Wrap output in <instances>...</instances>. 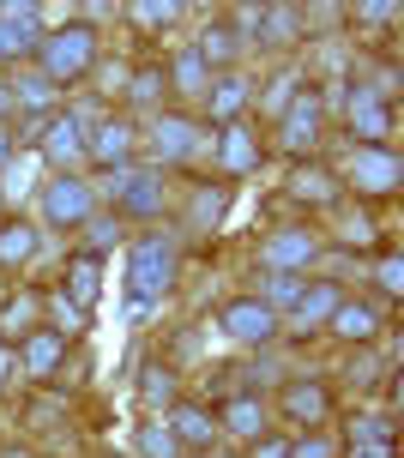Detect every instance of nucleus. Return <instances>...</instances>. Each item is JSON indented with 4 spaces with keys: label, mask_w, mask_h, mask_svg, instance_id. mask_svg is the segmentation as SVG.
<instances>
[{
    "label": "nucleus",
    "mask_w": 404,
    "mask_h": 458,
    "mask_svg": "<svg viewBox=\"0 0 404 458\" xmlns=\"http://www.w3.org/2000/svg\"><path fill=\"white\" fill-rule=\"evenodd\" d=\"M0 458H30V446H6V453H0Z\"/></svg>",
    "instance_id": "864d4df0"
},
{
    "label": "nucleus",
    "mask_w": 404,
    "mask_h": 458,
    "mask_svg": "<svg viewBox=\"0 0 404 458\" xmlns=\"http://www.w3.org/2000/svg\"><path fill=\"white\" fill-rule=\"evenodd\" d=\"M260 163H266V145H260V133H254L247 121H236V127H218V169H224L229 182L254 175Z\"/></svg>",
    "instance_id": "f3484780"
},
{
    "label": "nucleus",
    "mask_w": 404,
    "mask_h": 458,
    "mask_svg": "<svg viewBox=\"0 0 404 458\" xmlns=\"http://www.w3.org/2000/svg\"><path fill=\"white\" fill-rule=\"evenodd\" d=\"M13 374H19V350H13V344H0V392H6Z\"/></svg>",
    "instance_id": "8fccbe9b"
},
{
    "label": "nucleus",
    "mask_w": 404,
    "mask_h": 458,
    "mask_svg": "<svg viewBox=\"0 0 404 458\" xmlns=\"http://www.w3.org/2000/svg\"><path fill=\"white\" fill-rule=\"evenodd\" d=\"M338 458H399V440H350L338 446Z\"/></svg>",
    "instance_id": "a18cd8bd"
},
{
    "label": "nucleus",
    "mask_w": 404,
    "mask_h": 458,
    "mask_svg": "<svg viewBox=\"0 0 404 458\" xmlns=\"http://www.w3.org/2000/svg\"><path fill=\"white\" fill-rule=\"evenodd\" d=\"M163 428L181 440V446H193V453H205L211 440H218V416L205 411V404H187V398H176L169 411H163Z\"/></svg>",
    "instance_id": "4be33fe9"
},
{
    "label": "nucleus",
    "mask_w": 404,
    "mask_h": 458,
    "mask_svg": "<svg viewBox=\"0 0 404 458\" xmlns=\"http://www.w3.org/2000/svg\"><path fill=\"white\" fill-rule=\"evenodd\" d=\"M229 19L242 24L247 43H260V48H284L308 30V24H302V6H236Z\"/></svg>",
    "instance_id": "f8f14e48"
},
{
    "label": "nucleus",
    "mask_w": 404,
    "mask_h": 458,
    "mask_svg": "<svg viewBox=\"0 0 404 458\" xmlns=\"http://www.w3.org/2000/svg\"><path fill=\"white\" fill-rule=\"evenodd\" d=\"M6 85H13V103H19V114H37V121H48V114H55V97H61V85H48L37 67L13 72Z\"/></svg>",
    "instance_id": "c85d7f7f"
},
{
    "label": "nucleus",
    "mask_w": 404,
    "mask_h": 458,
    "mask_svg": "<svg viewBox=\"0 0 404 458\" xmlns=\"http://www.w3.org/2000/svg\"><path fill=\"white\" fill-rule=\"evenodd\" d=\"M338 301H344V290H338L332 277H308V284H302V296H296V308L284 314V320H290V332L308 338V332H320V326H332Z\"/></svg>",
    "instance_id": "2eb2a0df"
},
{
    "label": "nucleus",
    "mask_w": 404,
    "mask_h": 458,
    "mask_svg": "<svg viewBox=\"0 0 404 458\" xmlns=\"http://www.w3.org/2000/svg\"><path fill=\"white\" fill-rule=\"evenodd\" d=\"M247 97H254L247 72H218V79H211V91H205V121H211V133H218V127H236V121H242Z\"/></svg>",
    "instance_id": "6ab92c4d"
},
{
    "label": "nucleus",
    "mask_w": 404,
    "mask_h": 458,
    "mask_svg": "<svg viewBox=\"0 0 404 458\" xmlns=\"http://www.w3.org/2000/svg\"><path fill=\"white\" fill-rule=\"evenodd\" d=\"M37 253V224H24V217H13V224H0V272H13V266H24Z\"/></svg>",
    "instance_id": "c756f323"
},
{
    "label": "nucleus",
    "mask_w": 404,
    "mask_h": 458,
    "mask_svg": "<svg viewBox=\"0 0 404 458\" xmlns=\"http://www.w3.org/2000/svg\"><path fill=\"white\" fill-rule=\"evenodd\" d=\"M320 259V235L314 229H302V224H284V229H271L266 242H260V272H308Z\"/></svg>",
    "instance_id": "9b49d317"
},
{
    "label": "nucleus",
    "mask_w": 404,
    "mask_h": 458,
    "mask_svg": "<svg viewBox=\"0 0 404 458\" xmlns=\"http://www.w3.org/2000/svg\"><path fill=\"white\" fill-rule=\"evenodd\" d=\"M302 284H308V277H296V272H266V296H260V301L284 320V314L296 308V296H302Z\"/></svg>",
    "instance_id": "473e14b6"
},
{
    "label": "nucleus",
    "mask_w": 404,
    "mask_h": 458,
    "mask_svg": "<svg viewBox=\"0 0 404 458\" xmlns=\"http://www.w3.org/2000/svg\"><path fill=\"white\" fill-rule=\"evenodd\" d=\"M85 157L103 163V169H121V163L133 157V121H121V114H103L85 139Z\"/></svg>",
    "instance_id": "412c9836"
},
{
    "label": "nucleus",
    "mask_w": 404,
    "mask_h": 458,
    "mask_svg": "<svg viewBox=\"0 0 404 458\" xmlns=\"http://www.w3.org/2000/svg\"><path fill=\"white\" fill-rule=\"evenodd\" d=\"M43 48V6L37 0H0V61L13 67Z\"/></svg>",
    "instance_id": "9d476101"
},
{
    "label": "nucleus",
    "mask_w": 404,
    "mask_h": 458,
    "mask_svg": "<svg viewBox=\"0 0 404 458\" xmlns=\"http://www.w3.org/2000/svg\"><path fill=\"white\" fill-rule=\"evenodd\" d=\"M392 97H381L374 79H357L350 97H344V121H350V133L357 145H392Z\"/></svg>",
    "instance_id": "423d86ee"
},
{
    "label": "nucleus",
    "mask_w": 404,
    "mask_h": 458,
    "mask_svg": "<svg viewBox=\"0 0 404 458\" xmlns=\"http://www.w3.org/2000/svg\"><path fill=\"white\" fill-rule=\"evenodd\" d=\"M344 435H350V440H392V416L362 411V416H350V422H344Z\"/></svg>",
    "instance_id": "58836bf2"
},
{
    "label": "nucleus",
    "mask_w": 404,
    "mask_h": 458,
    "mask_svg": "<svg viewBox=\"0 0 404 458\" xmlns=\"http://www.w3.org/2000/svg\"><path fill=\"white\" fill-rule=\"evenodd\" d=\"M218 435H229V440H254L260 435H271V411H266V398H254V392H236L224 404V416H218Z\"/></svg>",
    "instance_id": "aec40b11"
},
{
    "label": "nucleus",
    "mask_w": 404,
    "mask_h": 458,
    "mask_svg": "<svg viewBox=\"0 0 404 458\" xmlns=\"http://www.w3.org/2000/svg\"><path fill=\"white\" fill-rule=\"evenodd\" d=\"M79 229H85V253H97V259L121 242V217H85Z\"/></svg>",
    "instance_id": "e433bc0d"
},
{
    "label": "nucleus",
    "mask_w": 404,
    "mask_h": 458,
    "mask_svg": "<svg viewBox=\"0 0 404 458\" xmlns=\"http://www.w3.org/2000/svg\"><path fill=\"white\" fill-rule=\"evenodd\" d=\"M218 326H224L236 344H254V350H266V344L278 338V314H271L260 296H236V301H224Z\"/></svg>",
    "instance_id": "4468645a"
},
{
    "label": "nucleus",
    "mask_w": 404,
    "mask_h": 458,
    "mask_svg": "<svg viewBox=\"0 0 404 458\" xmlns=\"http://www.w3.org/2000/svg\"><path fill=\"white\" fill-rule=\"evenodd\" d=\"M37 314H43V296H37V290L6 296V301H0V344H13V350H19V344L37 332Z\"/></svg>",
    "instance_id": "bb28decb"
},
{
    "label": "nucleus",
    "mask_w": 404,
    "mask_h": 458,
    "mask_svg": "<svg viewBox=\"0 0 404 458\" xmlns=\"http://www.w3.org/2000/svg\"><path fill=\"white\" fill-rule=\"evenodd\" d=\"M103 114H90V109H73V114H48L43 121V157L61 169V175H73V163L85 157V139H90V127H97Z\"/></svg>",
    "instance_id": "0eeeda50"
},
{
    "label": "nucleus",
    "mask_w": 404,
    "mask_h": 458,
    "mask_svg": "<svg viewBox=\"0 0 404 458\" xmlns=\"http://www.w3.org/2000/svg\"><path fill=\"white\" fill-rule=\"evenodd\" d=\"M290 458H338V440L326 428H308V435L290 440Z\"/></svg>",
    "instance_id": "ea45409f"
},
{
    "label": "nucleus",
    "mask_w": 404,
    "mask_h": 458,
    "mask_svg": "<svg viewBox=\"0 0 404 458\" xmlns=\"http://www.w3.org/2000/svg\"><path fill=\"white\" fill-rule=\"evenodd\" d=\"M193 48H200V61L211 72H236V61H242V48H247V30L229 19V13H218V19L205 24V37Z\"/></svg>",
    "instance_id": "a211bd4d"
},
{
    "label": "nucleus",
    "mask_w": 404,
    "mask_h": 458,
    "mask_svg": "<svg viewBox=\"0 0 404 458\" xmlns=\"http://www.w3.org/2000/svg\"><path fill=\"white\" fill-rule=\"evenodd\" d=\"M90 67H97V24H85V19L48 30L43 48H37V72L48 85H79Z\"/></svg>",
    "instance_id": "f257e3e1"
},
{
    "label": "nucleus",
    "mask_w": 404,
    "mask_h": 458,
    "mask_svg": "<svg viewBox=\"0 0 404 458\" xmlns=\"http://www.w3.org/2000/svg\"><path fill=\"white\" fill-rule=\"evenodd\" d=\"M37 217H43L48 229H79L85 217H97V187H90L85 175H55V182H43V193H37Z\"/></svg>",
    "instance_id": "20e7f679"
},
{
    "label": "nucleus",
    "mask_w": 404,
    "mask_h": 458,
    "mask_svg": "<svg viewBox=\"0 0 404 458\" xmlns=\"http://www.w3.org/2000/svg\"><path fill=\"white\" fill-rule=\"evenodd\" d=\"M344 13L362 24H399V0H362V6H344Z\"/></svg>",
    "instance_id": "79ce46f5"
},
{
    "label": "nucleus",
    "mask_w": 404,
    "mask_h": 458,
    "mask_svg": "<svg viewBox=\"0 0 404 458\" xmlns=\"http://www.w3.org/2000/svg\"><path fill=\"white\" fill-rule=\"evenodd\" d=\"M13 151H19V139H13L6 127H0V163H13Z\"/></svg>",
    "instance_id": "603ef678"
},
{
    "label": "nucleus",
    "mask_w": 404,
    "mask_h": 458,
    "mask_svg": "<svg viewBox=\"0 0 404 458\" xmlns=\"http://www.w3.org/2000/svg\"><path fill=\"white\" fill-rule=\"evenodd\" d=\"M278 127V145L290 151V157H308L320 145V133H326V91H314V85H302V91L290 97V109L271 121Z\"/></svg>",
    "instance_id": "39448f33"
},
{
    "label": "nucleus",
    "mask_w": 404,
    "mask_h": 458,
    "mask_svg": "<svg viewBox=\"0 0 404 458\" xmlns=\"http://www.w3.org/2000/svg\"><path fill=\"white\" fill-rule=\"evenodd\" d=\"M381 326H386V301H338V314H332V332L344 344H374L381 338Z\"/></svg>",
    "instance_id": "b1692460"
},
{
    "label": "nucleus",
    "mask_w": 404,
    "mask_h": 458,
    "mask_svg": "<svg viewBox=\"0 0 404 458\" xmlns=\"http://www.w3.org/2000/svg\"><path fill=\"white\" fill-rule=\"evenodd\" d=\"M296 91H302V79H296V72H278V79L266 85V114H271V121L290 109V97H296Z\"/></svg>",
    "instance_id": "a19ab883"
},
{
    "label": "nucleus",
    "mask_w": 404,
    "mask_h": 458,
    "mask_svg": "<svg viewBox=\"0 0 404 458\" xmlns=\"http://www.w3.org/2000/svg\"><path fill=\"white\" fill-rule=\"evenodd\" d=\"M24 422H30V428H55V422H61V398H43V392H37V398L24 404Z\"/></svg>",
    "instance_id": "c03bdc74"
},
{
    "label": "nucleus",
    "mask_w": 404,
    "mask_h": 458,
    "mask_svg": "<svg viewBox=\"0 0 404 458\" xmlns=\"http://www.w3.org/2000/svg\"><path fill=\"white\" fill-rule=\"evenodd\" d=\"M254 458H290V440L284 435H260L254 440Z\"/></svg>",
    "instance_id": "de8ad7c7"
},
{
    "label": "nucleus",
    "mask_w": 404,
    "mask_h": 458,
    "mask_svg": "<svg viewBox=\"0 0 404 458\" xmlns=\"http://www.w3.org/2000/svg\"><path fill=\"white\" fill-rule=\"evenodd\" d=\"M139 398H145L151 411H169V404H176V374L163 362H145L139 368Z\"/></svg>",
    "instance_id": "2f4dec72"
},
{
    "label": "nucleus",
    "mask_w": 404,
    "mask_h": 458,
    "mask_svg": "<svg viewBox=\"0 0 404 458\" xmlns=\"http://www.w3.org/2000/svg\"><path fill=\"white\" fill-rule=\"evenodd\" d=\"M43 308L55 314V326H48V332H61V338H73V332L85 326V308H79V301H67L61 290H48V296H43Z\"/></svg>",
    "instance_id": "c9c22d12"
},
{
    "label": "nucleus",
    "mask_w": 404,
    "mask_h": 458,
    "mask_svg": "<svg viewBox=\"0 0 404 458\" xmlns=\"http://www.w3.org/2000/svg\"><path fill=\"white\" fill-rule=\"evenodd\" d=\"M381 374H392L386 362H374V356H357V368H350V386H374Z\"/></svg>",
    "instance_id": "49530a36"
},
{
    "label": "nucleus",
    "mask_w": 404,
    "mask_h": 458,
    "mask_svg": "<svg viewBox=\"0 0 404 458\" xmlns=\"http://www.w3.org/2000/svg\"><path fill=\"white\" fill-rule=\"evenodd\" d=\"M133 453H139V458H181V440L169 435L163 422H145V428L133 435Z\"/></svg>",
    "instance_id": "72a5a7b5"
},
{
    "label": "nucleus",
    "mask_w": 404,
    "mask_h": 458,
    "mask_svg": "<svg viewBox=\"0 0 404 458\" xmlns=\"http://www.w3.org/2000/svg\"><path fill=\"white\" fill-rule=\"evenodd\" d=\"M278 411H284V422L290 428H326L332 422V386L326 380H290V386L278 392Z\"/></svg>",
    "instance_id": "ddd939ff"
},
{
    "label": "nucleus",
    "mask_w": 404,
    "mask_h": 458,
    "mask_svg": "<svg viewBox=\"0 0 404 458\" xmlns=\"http://www.w3.org/2000/svg\"><path fill=\"white\" fill-rule=\"evenodd\" d=\"M181 266V242L176 235H139L133 253H127V290H133L139 308H151L158 296H169Z\"/></svg>",
    "instance_id": "f03ea898"
},
{
    "label": "nucleus",
    "mask_w": 404,
    "mask_h": 458,
    "mask_svg": "<svg viewBox=\"0 0 404 458\" xmlns=\"http://www.w3.org/2000/svg\"><path fill=\"white\" fill-rule=\"evenodd\" d=\"M127 72H133V67H121V61H109V67H103V79H97V85H103V91H127Z\"/></svg>",
    "instance_id": "09e8293b"
},
{
    "label": "nucleus",
    "mask_w": 404,
    "mask_h": 458,
    "mask_svg": "<svg viewBox=\"0 0 404 458\" xmlns=\"http://www.w3.org/2000/svg\"><path fill=\"white\" fill-rule=\"evenodd\" d=\"M97 290H103V259L97 253H73L67 259V277H61V296L79 301V308H97Z\"/></svg>",
    "instance_id": "cd10ccee"
},
{
    "label": "nucleus",
    "mask_w": 404,
    "mask_h": 458,
    "mask_svg": "<svg viewBox=\"0 0 404 458\" xmlns=\"http://www.w3.org/2000/svg\"><path fill=\"white\" fill-rule=\"evenodd\" d=\"M109 199L121 206V217H163V175L121 163V169H109Z\"/></svg>",
    "instance_id": "6e6552de"
},
{
    "label": "nucleus",
    "mask_w": 404,
    "mask_h": 458,
    "mask_svg": "<svg viewBox=\"0 0 404 458\" xmlns=\"http://www.w3.org/2000/svg\"><path fill=\"white\" fill-rule=\"evenodd\" d=\"M200 127H193V121H187V114H169L163 109L158 121H151V169H187V163L200 157Z\"/></svg>",
    "instance_id": "1a4fd4ad"
},
{
    "label": "nucleus",
    "mask_w": 404,
    "mask_h": 458,
    "mask_svg": "<svg viewBox=\"0 0 404 458\" xmlns=\"http://www.w3.org/2000/svg\"><path fill=\"white\" fill-rule=\"evenodd\" d=\"M338 182L350 187L357 199H392V193H399V182H404V163H399V151H392V145H357Z\"/></svg>",
    "instance_id": "7ed1b4c3"
},
{
    "label": "nucleus",
    "mask_w": 404,
    "mask_h": 458,
    "mask_svg": "<svg viewBox=\"0 0 404 458\" xmlns=\"http://www.w3.org/2000/svg\"><path fill=\"white\" fill-rule=\"evenodd\" d=\"M338 193H344V182H338V169H326V163H296L290 182H284V199H290V206H320V211H332Z\"/></svg>",
    "instance_id": "dca6fc26"
},
{
    "label": "nucleus",
    "mask_w": 404,
    "mask_h": 458,
    "mask_svg": "<svg viewBox=\"0 0 404 458\" xmlns=\"http://www.w3.org/2000/svg\"><path fill=\"white\" fill-rule=\"evenodd\" d=\"M338 242H350V248H374V242H381V229H374V217H368V211H344Z\"/></svg>",
    "instance_id": "4c0bfd02"
},
{
    "label": "nucleus",
    "mask_w": 404,
    "mask_h": 458,
    "mask_svg": "<svg viewBox=\"0 0 404 458\" xmlns=\"http://www.w3.org/2000/svg\"><path fill=\"white\" fill-rule=\"evenodd\" d=\"M61 362H67V338H61V332H48V326H37V332L19 344V368L30 374V380H55Z\"/></svg>",
    "instance_id": "5701e85b"
},
{
    "label": "nucleus",
    "mask_w": 404,
    "mask_h": 458,
    "mask_svg": "<svg viewBox=\"0 0 404 458\" xmlns=\"http://www.w3.org/2000/svg\"><path fill=\"white\" fill-rule=\"evenodd\" d=\"M229 211V187L224 182H193L187 187V235H205V229H218Z\"/></svg>",
    "instance_id": "a878e982"
},
{
    "label": "nucleus",
    "mask_w": 404,
    "mask_h": 458,
    "mask_svg": "<svg viewBox=\"0 0 404 458\" xmlns=\"http://www.w3.org/2000/svg\"><path fill=\"white\" fill-rule=\"evenodd\" d=\"M121 13H127L139 30H169V24L187 19V6H181V0H133V6H121Z\"/></svg>",
    "instance_id": "7c9ffc66"
},
{
    "label": "nucleus",
    "mask_w": 404,
    "mask_h": 458,
    "mask_svg": "<svg viewBox=\"0 0 404 458\" xmlns=\"http://www.w3.org/2000/svg\"><path fill=\"white\" fill-rule=\"evenodd\" d=\"M127 97H133L139 109H163V97H169V85H163L158 67H139L133 79H127Z\"/></svg>",
    "instance_id": "f704fd0d"
},
{
    "label": "nucleus",
    "mask_w": 404,
    "mask_h": 458,
    "mask_svg": "<svg viewBox=\"0 0 404 458\" xmlns=\"http://www.w3.org/2000/svg\"><path fill=\"white\" fill-rule=\"evenodd\" d=\"M211 79L218 72L200 61V48H181L176 61H169V72H163V85H169V97H187V103H205V91H211Z\"/></svg>",
    "instance_id": "393cba45"
},
{
    "label": "nucleus",
    "mask_w": 404,
    "mask_h": 458,
    "mask_svg": "<svg viewBox=\"0 0 404 458\" xmlns=\"http://www.w3.org/2000/svg\"><path fill=\"white\" fill-rule=\"evenodd\" d=\"M6 121H19V103H13V85L0 79V127H6Z\"/></svg>",
    "instance_id": "3c124183"
},
{
    "label": "nucleus",
    "mask_w": 404,
    "mask_h": 458,
    "mask_svg": "<svg viewBox=\"0 0 404 458\" xmlns=\"http://www.w3.org/2000/svg\"><path fill=\"white\" fill-rule=\"evenodd\" d=\"M374 284L386 290V308L399 301V290H404V272H399V253H386V259H374Z\"/></svg>",
    "instance_id": "37998d69"
}]
</instances>
